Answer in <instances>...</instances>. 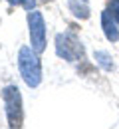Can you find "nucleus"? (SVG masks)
I'll use <instances>...</instances> for the list:
<instances>
[{"mask_svg": "<svg viewBox=\"0 0 119 129\" xmlns=\"http://www.w3.org/2000/svg\"><path fill=\"white\" fill-rule=\"evenodd\" d=\"M68 4L75 18H89V0H68Z\"/></svg>", "mask_w": 119, "mask_h": 129, "instance_id": "6", "label": "nucleus"}, {"mask_svg": "<svg viewBox=\"0 0 119 129\" xmlns=\"http://www.w3.org/2000/svg\"><path fill=\"white\" fill-rule=\"evenodd\" d=\"M10 4H20V6H24L28 12L30 10H34V6H36V0H8Z\"/></svg>", "mask_w": 119, "mask_h": 129, "instance_id": "8", "label": "nucleus"}, {"mask_svg": "<svg viewBox=\"0 0 119 129\" xmlns=\"http://www.w3.org/2000/svg\"><path fill=\"white\" fill-rule=\"evenodd\" d=\"M93 58H95V62L101 66L103 70H111V68H113V62H111L109 54H105V52H95Z\"/></svg>", "mask_w": 119, "mask_h": 129, "instance_id": "7", "label": "nucleus"}, {"mask_svg": "<svg viewBox=\"0 0 119 129\" xmlns=\"http://www.w3.org/2000/svg\"><path fill=\"white\" fill-rule=\"evenodd\" d=\"M109 12L115 18V22H119V0H111L109 2Z\"/></svg>", "mask_w": 119, "mask_h": 129, "instance_id": "9", "label": "nucleus"}, {"mask_svg": "<svg viewBox=\"0 0 119 129\" xmlns=\"http://www.w3.org/2000/svg\"><path fill=\"white\" fill-rule=\"evenodd\" d=\"M101 26H103L105 38H107L109 42H117L119 40V30H117V26H115V18L111 16L109 10H105L101 14Z\"/></svg>", "mask_w": 119, "mask_h": 129, "instance_id": "5", "label": "nucleus"}, {"mask_svg": "<svg viewBox=\"0 0 119 129\" xmlns=\"http://www.w3.org/2000/svg\"><path fill=\"white\" fill-rule=\"evenodd\" d=\"M2 99H4V105H6L8 125L10 127H20L22 125V97H20V89L16 85L4 87Z\"/></svg>", "mask_w": 119, "mask_h": 129, "instance_id": "2", "label": "nucleus"}, {"mask_svg": "<svg viewBox=\"0 0 119 129\" xmlns=\"http://www.w3.org/2000/svg\"><path fill=\"white\" fill-rule=\"evenodd\" d=\"M28 26H30V42H32V48L42 54L46 48V26H44V18L40 12L30 10L28 12Z\"/></svg>", "mask_w": 119, "mask_h": 129, "instance_id": "4", "label": "nucleus"}, {"mask_svg": "<svg viewBox=\"0 0 119 129\" xmlns=\"http://www.w3.org/2000/svg\"><path fill=\"white\" fill-rule=\"evenodd\" d=\"M56 54L68 62H77L84 58V46L71 34H58L56 36Z\"/></svg>", "mask_w": 119, "mask_h": 129, "instance_id": "3", "label": "nucleus"}, {"mask_svg": "<svg viewBox=\"0 0 119 129\" xmlns=\"http://www.w3.org/2000/svg\"><path fill=\"white\" fill-rule=\"evenodd\" d=\"M36 54L38 52L34 48H28V46L20 48V52H18L20 74H22V78H24L28 87H36L42 81V66H40V60H38Z\"/></svg>", "mask_w": 119, "mask_h": 129, "instance_id": "1", "label": "nucleus"}, {"mask_svg": "<svg viewBox=\"0 0 119 129\" xmlns=\"http://www.w3.org/2000/svg\"><path fill=\"white\" fill-rule=\"evenodd\" d=\"M44 2H48V0H44Z\"/></svg>", "mask_w": 119, "mask_h": 129, "instance_id": "10", "label": "nucleus"}]
</instances>
